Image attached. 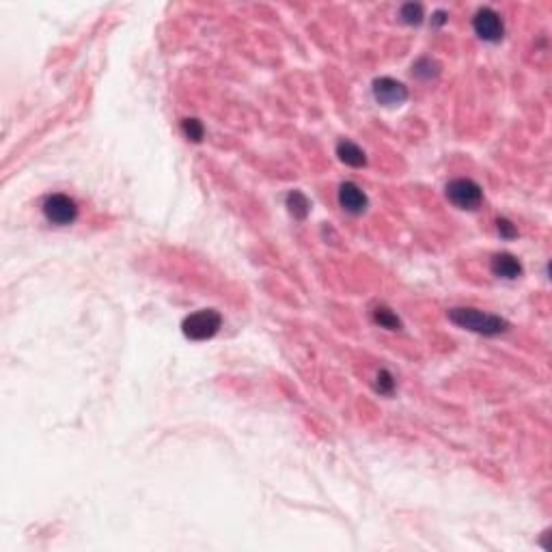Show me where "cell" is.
<instances>
[{
    "label": "cell",
    "instance_id": "1",
    "mask_svg": "<svg viewBox=\"0 0 552 552\" xmlns=\"http://www.w3.org/2000/svg\"><path fill=\"white\" fill-rule=\"evenodd\" d=\"M449 319L464 330H470V333L485 335V337H496V335L505 333V330L509 328L507 319H503L499 315H492V313H483L479 309H468V307L451 309Z\"/></svg>",
    "mask_w": 552,
    "mask_h": 552
},
{
    "label": "cell",
    "instance_id": "2",
    "mask_svg": "<svg viewBox=\"0 0 552 552\" xmlns=\"http://www.w3.org/2000/svg\"><path fill=\"white\" fill-rule=\"evenodd\" d=\"M223 326V317H220L218 311L214 309H201L197 313H190L184 324L182 330L184 335L192 341H207L211 337H216V333Z\"/></svg>",
    "mask_w": 552,
    "mask_h": 552
},
{
    "label": "cell",
    "instance_id": "3",
    "mask_svg": "<svg viewBox=\"0 0 552 552\" xmlns=\"http://www.w3.org/2000/svg\"><path fill=\"white\" fill-rule=\"evenodd\" d=\"M43 216L54 225H72L78 218V205L67 194H50L43 199Z\"/></svg>",
    "mask_w": 552,
    "mask_h": 552
},
{
    "label": "cell",
    "instance_id": "4",
    "mask_svg": "<svg viewBox=\"0 0 552 552\" xmlns=\"http://www.w3.org/2000/svg\"><path fill=\"white\" fill-rule=\"evenodd\" d=\"M447 199L460 209H477L483 201V190L477 182L460 177L447 184Z\"/></svg>",
    "mask_w": 552,
    "mask_h": 552
},
{
    "label": "cell",
    "instance_id": "5",
    "mask_svg": "<svg viewBox=\"0 0 552 552\" xmlns=\"http://www.w3.org/2000/svg\"><path fill=\"white\" fill-rule=\"evenodd\" d=\"M371 93L375 97L377 104L382 106H402L406 99H408V89L404 82L395 80V78H389V76H382V78H375L373 84H371Z\"/></svg>",
    "mask_w": 552,
    "mask_h": 552
},
{
    "label": "cell",
    "instance_id": "6",
    "mask_svg": "<svg viewBox=\"0 0 552 552\" xmlns=\"http://www.w3.org/2000/svg\"><path fill=\"white\" fill-rule=\"evenodd\" d=\"M473 28H475V33H477L479 39L490 41V43L501 41L503 35H505V24H503L501 16L496 13L494 9H490V7H483V9H479V11L475 13V18H473Z\"/></svg>",
    "mask_w": 552,
    "mask_h": 552
},
{
    "label": "cell",
    "instance_id": "7",
    "mask_svg": "<svg viewBox=\"0 0 552 552\" xmlns=\"http://www.w3.org/2000/svg\"><path fill=\"white\" fill-rule=\"evenodd\" d=\"M339 205L348 211V214H363L369 205L367 201V194L354 184V182H343L339 186Z\"/></svg>",
    "mask_w": 552,
    "mask_h": 552
},
{
    "label": "cell",
    "instance_id": "8",
    "mask_svg": "<svg viewBox=\"0 0 552 552\" xmlns=\"http://www.w3.org/2000/svg\"><path fill=\"white\" fill-rule=\"evenodd\" d=\"M490 270L494 276H499V279H518V276H522V263L518 261V257L509 255V253H499L492 257V263H490Z\"/></svg>",
    "mask_w": 552,
    "mask_h": 552
},
{
    "label": "cell",
    "instance_id": "9",
    "mask_svg": "<svg viewBox=\"0 0 552 552\" xmlns=\"http://www.w3.org/2000/svg\"><path fill=\"white\" fill-rule=\"evenodd\" d=\"M337 155H339V160L343 164H348V167H354V169H360V167H365V164H367L365 151L356 143H352L348 138L337 143Z\"/></svg>",
    "mask_w": 552,
    "mask_h": 552
},
{
    "label": "cell",
    "instance_id": "10",
    "mask_svg": "<svg viewBox=\"0 0 552 552\" xmlns=\"http://www.w3.org/2000/svg\"><path fill=\"white\" fill-rule=\"evenodd\" d=\"M371 317H373V321H375L377 326H382V328H386V330H402V319L397 317V313L391 311L389 307H384V304L375 307V309L371 311Z\"/></svg>",
    "mask_w": 552,
    "mask_h": 552
},
{
    "label": "cell",
    "instance_id": "11",
    "mask_svg": "<svg viewBox=\"0 0 552 552\" xmlns=\"http://www.w3.org/2000/svg\"><path fill=\"white\" fill-rule=\"evenodd\" d=\"M287 209L294 218L298 220H304L309 216V209H311V201L307 199V194H302L300 190H294L287 194Z\"/></svg>",
    "mask_w": 552,
    "mask_h": 552
},
{
    "label": "cell",
    "instance_id": "12",
    "mask_svg": "<svg viewBox=\"0 0 552 552\" xmlns=\"http://www.w3.org/2000/svg\"><path fill=\"white\" fill-rule=\"evenodd\" d=\"M412 74L416 76V78H421V80H431V78H436L438 74H440V65L436 63V61H431V59H419L414 65H412Z\"/></svg>",
    "mask_w": 552,
    "mask_h": 552
},
{
    "label": "cell",
    "instance_id": "13",
    "mask_svg": "<svg viewBox=\"0 0 552 552\" xmlns=\"http://www.w3.org/2000/svg\"><path fill=\"white\" fill-rule=\"evenodd\" d=\"M399 18H402L406 24H410V26L421 24L423 18H425V13H423V5H419V3H406V5L399 9Z\"/></svg>",
    "mask_w": 552,
    "mask_h": 552
},
{
    "label": "cell",
    "instance_id": "14",
    "mask_svg": "<svg viewBox=\"0 0 552 552\" xmlns=\"http://www.w3.org/2000/svg\"><path fill=\"white\" fill-rule=\"evenodd\" d=\"M182 132L188 140L192 143H201L203 136H205V130H203V123L199 119H184L182 121Z\"/></svg>",
    "mask_w": 552,
    "mask_h": 552
},
{
    "label": "cell",
    "instance_id": "15",
    "mask_svg": "<svg viewBox=\"0 0 552 552\" xmlns=\"http://www.w3.org/2000/svg\"><path fill=\"white\" fill-rule=\"evenodd\" d=\"M375 391H377L380 395H393V391H395V380H393L391 371H386V369H380V371H377V375H375Z\"/></svg>",
    "mask_w": 552,
    "mask_h": 552
},
{
    "label": "cell",
    "instance_id": "16",
    "mask_svg": "<svg viewBox=\"0 0 552 552\" xmlns=\"http://www.w3.org/2000/svg\"><path fill=\"white\" fill-rule=\"evenodd\" d=\"M496 227H499V233H501V238H505V240H512V238L518 236L516 227L512 225V220H507V218H499V220H496Z\"/></svg>",
    "mask_w": 552,
    "mask_h": 552
},
{
    "label": "cell",
    "instance_id": "17",
    "mask_svg": "<svg viewBox=\"0 0 552 552\" xmlns=\"http://www.w3.org/2000/svg\"><path fill=\"white\" fill-rule=\"evenodd\" d=\"M445 20H447V13H445V11H438V13H436V24H438V26L445 24Z\"/></svg>",
    "mask_w": 552,
    "mask_h": 552
}]
</instances>
